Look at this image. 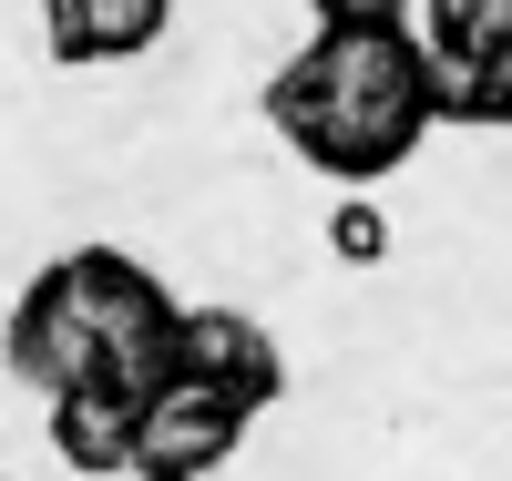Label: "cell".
Here are the masks:
<instances>
[{"label":"cell","mask_w":512,"mask_h":481,"mask_svg":"<svg viewBox=\"0 0 512 481\" xmlns=\"http://www.w3.org/2000/svg\"><path fill=\"white\" fill-rule=\"evenodd\" d=\"M318 31H410V0H308Z\"/></svg>","instance_id":"cell-10"},{"label":"cell","mask_w":512,"mask_h":481,"mask_svg":"<svg viewBox=\"0 0 512 481\" xmlns=\"http://www.w3.org/2000/svg\"><path fill=\"white\" fill-rule=\"evenodd\" d=\"M338 256H349V267H379V256H390V226H379V205L369 195H349V205H338Z\"/></svg>","instance_id":"cell-9"},{"label":"cell","mask_w":512,"mask_h":481,"mask_svg":"<svg viewBox=\"0 0 512 481\" xmlns=\"http://www.w3.org/2000/svg\"><path fill=\"white\" fill-rule=\"evenodd\" d=\"M267 123L308 174L369 195L441 134L431 52H420V31H308L267 72Z\"/></svg>","instance_id":"cell-1"},{"label":"cell","mask_w":512,"mask_h":481,"mask_svg":"<svg viewBox=\"0 0 512 481\" xmlns=\"http://www.w3.org/2000/svg\"><path fill=\"white\" fill-rule=\"evenodd\" d=\"M431 93H441V123H461V134H512V52L431 62Z\"/></svg>","instance_id":"cell-8"},{"label":"cell","mask_w":512,"mask_h":481,"mask_svg":"<svg viewBox=\"0 0 512 481\" xmlns=\"http://www.w3.org/2000/svg\"><path fill=\"white\" fill-rule=\"evenodd\" d=\"M410 31L431 62H492L512 52V0H410Z\"/></svg>","instance_id":"cell-7"},{"label":"cell","mask_w":512,"mask_h":481,"mask_svg":"<svg viewBox=\"0 0 512 481\" xmlns=\"http://www.w3.org/2000/svg\"><path fill=\"white\" fill-rule=\"evenodd\" d=\"M134 451H144V400H123V389H72V400H52V461L62 471L134 481Z\"/></svg>","instance_id":"cell-6"},{"label":"cell","mask_w":512,"mask_h":481,"mask_svg":"<svg viewBox=\"0 0 512 481\" xmlns=\"http://www.w3.org/2000/svg\"><path fill=\"white\" fill-rule=\"evenodd\" d=\"M175 379L256 420V410L287 400V348L267 338V318H246V308H185L175 318ZM175 379H164V389H175Z\"/></svg>","instance_id":"cell-3"},{"label":"cell","mask_w":512,"mask_h":481,"mask_svg":"<svg viewBox=\"0 0 512 481\" xmlns=\"http://www.w3.org/2000/svg\"><path fill=\"white\" fill-rule=\"evenodd\" d=\"M175 318H185V297H164V277L144 256L72 246L11 297L0 359H11V379H31L41 400H72V389L154 400V389L175 379Z\"/></svg>","instance_id":"cell-2"},{"label":"cell","mask_w":512,"mask_h":481,"mask_svg":"<svg viewBox=\"0 0 512 481\" xmlns=\"http://www.w3.org/2000/svg\"><path fill=\"white\" fill-rule=\"evenodd\" d=\"M246 441V410L205 400V389H154L144 400V451H134V481H205L226 451Z\"/></svg>","instance_id":"cell-4"},{"label":"cell","mask_w":512,"mask_h":481,"mask_svg":"<svg viewBox=\"0 0 512 481\" xmlns=\"http://www.w3.org/2000/svg\"><path fill=\"white\" fill-rule=\"evenodd\" d=\"M164 21H175V0H41V52L62 72H103L154 52Z\"/></svg>","instance_id":"cell-5"}]
</instances>
